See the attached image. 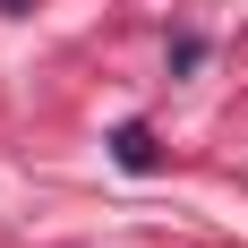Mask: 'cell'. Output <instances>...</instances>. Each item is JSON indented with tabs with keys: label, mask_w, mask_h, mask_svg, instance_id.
<instances>
[{
	"label": "cell",
	"mask_w": 248,
	"mask_h": 248,
	"mask_svg": "<svg viewBox=\"0 0 248 248\" xmlns=\"http://www.w3.org/2000/svg\"><path fill=\"white\" fill-rule=\"evenodd\" d=\"M111 154H120V171H154V163H163V146H154V128H146V120H120Z\"/></svg>",
	"instance_id": "obj_1"
},
{
	"label": "cell",
	"mask_w": 248,
	"mask_h": 248,
	"mask_svg": "<svg viewBox=\"0 0 248 248\" xmlns=\"http://www.w3.org/2000/svg\"><path fill=\"white\" fill-rule=\"evenodd\" d=\"M17 9H34V0H0V17H17Z\"/></svg>",
	"instance_id": "obj_2"
}]
</instances>
